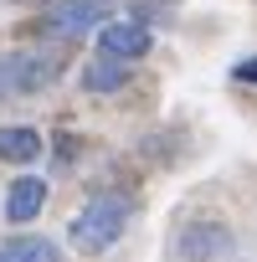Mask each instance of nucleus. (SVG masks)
Returning <instances> with one entry per match:
<instances>
[{"label":"nucleus","instance_id":"1","mask_svg":"<svg viewBox=\"0 0 257 262\" xmlns=\"http://www.w3.org/2000/svg\"><path fill=\"white\" fill-rule=\"evenodd\" d=\"M128 216H134V201H128L123 190H98V195H88V206L72 216L67 236H72L77 252H108V247L123 236Z\"/></svg>","mask_w":257,"mask_h":262},{"label":"nucleus","instance_id":"2","mask_svg":"<svg viewBox=\"0 0 257 262\" xmlns=\"http://www.w3.org/2000/svg\"><path fill=\"white\" fill-rule=\"evenodd\" d=\"M62 72V47L41 41V47H16L0 57V98H31L41 88H52Z\"/></svg>","mask_w":257,"mask_h":262},{"label":"nucleus","instance_id":"3","mask_svg":"<svg viewBox=\"0 0 257 262\" xmlns=\"http://www.w3.org/2000/svg\"><path fill=\"white\" fill-rule=\"evenodd\" d=\"M113 21V0H57V6L41 16V31L57 41H72V36H88V31H98V26H108Z\"/></svg>","mask_w":257,"mask_h":262},{"label":"nucleus","instance_id":"4","mask_svg":"<svg viewBox=\"0 0 257 262\" xmlns=\"http://www.w3.org/2000/svg\"><path fill=\"white\" fill-rule=\"evenodd\" d=\"M231 247H237L231 226L226 221H211V216L185 221L175 231V262H221V257H231Z\"/></svg>","mask_w":257,"mask_h":262},{"label":"nucleus","instance_id":"5","mask_svg":"<svg viewBox=\"0 0 257 262\" xmlns=\"http://www.w3.org/2000/svg\"><path fill=\"white\" fill-rule=\"evenodd\" d=\"M149 47H155V31L144 21H108V26H98V52L103 57L139 62V57H149Z\"/></svg>","mask_w":257,"mask_h":262},{"label":"nucleus","instance_id":"6","mask_svg":"<svg viewBox=\"0 0 257 262\" xmlns=\"http://www.w3.org/2000/svg\"><path fill=\"white\" fill-rule=\"evenodd\" d=\"M41 206H47V180H41V175H21V180L6 190V221H11V226L36 221Z\"/></svg>","mask_w":257,"mask_h":262},{"label":"nucleus","instance_id":"7","mask_svg":"<svg viewBox=\"0 0 257 262\" xmlns=\"http://www.w3.org/2000/svg\"><path fill=\"white\" fill-rule=\"evenodd\" d=\"M41 134H36V128H26V123H6V128H0V160H6V165H36L41 160Z\"/></svg>","mask_w":257,"mask_h":262},{"label":"nucleus","instance_id":"8","mask_svg":"<svg viewBox=\"0 0 257 262\" xmlns=\"http://www.w3.org/2000/svg\"><path fill=\"white\" fill-rule=\"evenodd\" d=\"M123 82H128V62H118V57H103V52H98V57L82 67V88H88V93H118Z\"/></svg>","mask_w":257,"mask_h":262},{"label":"nucleus","instance_id":"9","mask_svg":"<svg viewBox=\"0 0 257 262\" xmlns=\"http://www.w3.org/2000/svg\"><path fill=\"white\" fill-rule=\"evenodd\" d=\"M6 257L11 262H62V247L52 236H11L6 242Z\"/></svg>","mask_w":257,"mask_h":262},{"label":"nucleus","instance_id":"10","mask_svg":"<svg viewBox=\"0 0 257 262\" xmlns=\"http://www.w3.org/2000/svg\"><path fill=\"white\" fill-rule=\"evenodd\" d=\"M231 77H237V82H257V57H252V62H237Z\"/></svg>","mask_w":257,"mask_h":262},{"label":"nucleus","instance_id":"11","mask_svg":"<svg viewBox=\"0 0 257 262\" xmlns=\"http://www.w3.org/2000/svg\"><path fill=\"white\" fill-rule=\"evenodd\" d=\"M11 6H36V0H11Z\"/></svg>","mask_w":257,"mask_h":262},{"label":"nucleus","instance_id":"12","mask_svg":"<svg viewBox=\"0 0 257 262\" xmlns=\"http://www.w3.org/2000/svg\"><path fill=\"white\" fill-rule=\"evenodd\" d=\"M0 262H11V257H6V252H0Z\"/></svg>","mask_w":257,"mask_h":262}]
</instances>
